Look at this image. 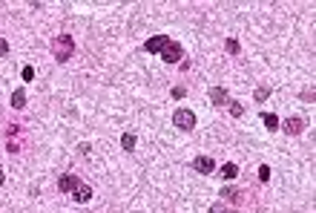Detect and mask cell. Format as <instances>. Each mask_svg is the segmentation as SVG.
Masks as SVG:
<instances>
[{"instance_id":"cell-1","label":"cell","mask_w":316,"mask_h":213,"mask_svg":"<svg viewBox=\"0 0 316 213\" xmlns=\"http://www.w3.org/2000/svg\"><path fill=\"white\" fill-rule=\"evenodd\" d=\"M72 52H75V41H72L66 32L55 35V41H52V55H55V61H58V63H66V61L72 58Z\"/></svg>"},{"instance_id":"cell-2","label":"cell","mask_w":316,"mask_h":213,"mask_svg":"<svg viewBox=\"0 0 316 213\" xmlns=\"http://www.w3.org/2000/svg\"><path fill=\"white\" fill-rule=\"evenodd\" d=\"M173 124H176L178 130L190 133V130H195V113L193 110H176V113H173Z\"/></svg>"},{"instance_id":"cell-3","label":"cell","mask_w":316,"mask_h":213,"mask_svg":"<svg viewBox=\"0 0 316 213\" xmlns=\"http://www.w3.org/2000/svg\"><path fill=\"white\" fill-rule=\"evenodd\" d=\"M161 58H164L167 63H181V58H184V46L176 44V41H170V44L161 49Z\"/></svg>"},{"instance_id":"cell-4","label":"cell","mask_w":316,"mask_h":213,"mask_svg":"<svg viewBox=\"0 0 316 213\" xmlns=\"http://www.w3.org/2000/svg\"><path fill=\"white\" fill-rule=\"evenodd\" d=\"M170 44V38L167 35H152L147 38V44H144V52H152V55H161V49Z\"/></svg>"},{"instance_id":"cell-5","label":"cell","mask_w":316,"mask_h":213,"mask_svg":"<svg viewBox=\"0 0 316 213\" xmlns=\"http://www.w3.org/2000/svg\"><path fill=\"white\" fill-rule=\"evenodd\" d=\"M279 127H282V130H285L288 135H299L302 130H305V118H299V116H293V118H285V121H282Z\"/></svg>"},{"instance_id":"cell-6","label":"cell","mask_w":316,"mask_h":213,"mask_svg":"<svg viewBox=\"0 0 316 213\" xmlns=\"http://www.w3.org/2000/svg\"><path fill=\"white\" fill-rule=\"evenodd\" d=\"M81 185L78 176H72V173H63V176H58V190H63V193H75V187Z\"/></svg>"},{"instance_id":"cell-7","label":"cell","mask_w":316,"mask_h":213,"mask_svg":"<svg viewBox=\"0 0 316 213\" xmlns=\"http://www.w3.org/2000/svg\"><path fill=\"white\" fill-rule=\"evenodd\" d=\"M207 95H210V101L216 106H224V104H230V92L224 87H210L207 89Z\"/></svg>"},{"instance_id":"cell-8","label":"cell","mask_w":316,"mask_h":213,"mask_svg":"<svg viewBox=\"0 0 316 213\" xmlns=\"http://www.w3.org/2000/svg\"><path fill=\"white\" fill-rule=\"evenodd\" d=\"M193 167H195V173H202V176H210L213 170H216V161H213L210 156H199V159L193 161Z\"/></svg>"},{"instance_id":"cell-9","label":"cell","mask_w":316,"mask_h":213,"mask_svg":"<svg viewBox=\"0 0 316 213\" xmlns=\"http://www.w3.org/2000/svg\"><path fill=\"white\" fill-rule=\"evenodd\" d=\"M72 199L78 204H87L89 199H92V185H87V182H81L78 187H75V193H72Z\"/></svg>"},{"instance_id":"cell-10","label":"cell","mask_w":316,"mask_h":213,"mask_svg":"<svg viewBox=\"0 0 316 213\" xmlns=\"http://www.w3.org/2000/svg\"><path fill=\"white\" fill-rule=\"evenodd\" d=\"M12 106H15V110H23V106H26V92H23V87L12 92Z\"/></svg>"},{"instance_id":"cell-11","label":"cell","mask_w":316,"mask_h":213,"mask_svg":"<svg viewBox=\"0 0 316 213\" xmlns=\"http://www.w3.org/2000/svg\"><path fill=\"white\" fill-rule=\"evenodd\" d=\"M239 176V164H233V161H227V164H221V179H236Z\"/></svg>"},{"instance_id":"cell-12","label":"cell","mask_w":316,"mask_h":213,"mask_svg":"<svg viewBox=\"0 0 316 213\" xmlns=\"http://www.w3.org/2000/svg\"><path fill=\"white\" fill-rule=\"evenodd\" d=\"M262 121H264V127H267L270 133H273V130H279V124H282L279 118L273 116V113H262Z\"/></svg>"},{"instance_id":"cell-13","label":"cell","mask_w":316,"mask_h":213,"mask_svg":"<svg viewBox=\"0 0 316 213\" xmlns=\"http://www.w3.org/2000/svg\"><path fill=\"white\" fill-rule=\"evenodd\" d=\"M135 144H138V138H135L132 133H124V135H121V147H124L127 153H132V150H135Z\"/></svg>"},{"instance_id":"cell-14","label":"cell","mask_w":316,"mask_h":213,"mask_svg":"<svg viewBox=\"0 0 316 213\" xmlns=\"http://www.w3.org/2000/svg\"><path fill=\"white\" fill-rule=\"evenodd\" d=\"M230 116H233V118H242V116H245V106H242V101H233V98H230Z\"/></svg>"},{"instance_id":"cell-15","label":"cell","mask_w":316,"mask_h":213,"mask_svg":"<svg viewBox=\"0 0 316 213\" xmlns=\"http://www.w3.org/2000/svg\"><path fill=\"white\" fill-rule=\"evenodd\" d=\"M221 199H230V202H239L242 196H239L236 190H233V187H224V190H221Z\"/></svg>"},{"instance_id":"cell-16","label":"cell","mask_w":316,"mask_h":213,"mask_svg":"<svg viewBox=\"0 0 316 213\" xmlns=\"http://www.w3.org/2000/svg\"><path fill=\"white\" fill-rule=\"evenodd\" d=\"M267 95H270V87H259V89L253 92L256 101H267Z\"/></svg>"},{"instance_id":"cell-17","label":"cell","mask_w":316,"mask_h":213,"mask_svg":"<svg viewBox=\"0 0 316 213\" xmlns=\"http://www.w3.org/2000/svg\"><path fill=\"white\" fill-rule=\"evenodd\" d=\"M224 49H227L230 55H239V41H236V38H227V44H224Z\"/></svg>"},{"instance_id":"cell-18","label":"cell","mask_w":316,"mask_h":213,"mask_svg":"<svg viewBox=\"0 0 316 213\" xmlns=\"http://www.w3.org/2000/svg\"><path fill=\"white\" fill-rule=\"evenodd\" d=\"M210 213H230V207L224 202H216V204H210Z\"/></svg>"},{"instance_id":"cell-19","label":"cell","mask_w":316,"mask_h":213,"mask_svg":"<svg viewBox=\"0 0 316 213\" xmlns=\"http://www.w3.org/2000/svg\"><path fill=\"white\" fill-rule=\"evenodd\" d=\"M259 182H270V167H267V164L259 167Z\"/></svg>"},{"instance_id":"cell-20","label":"cell","mask_w":316,"mask_h":213,"mask_svg":"<svg viewBox=\"0 0 316 213\" xmlns=\"http://www.w3.org/2000/svg\"><path fill=\"white\" fill-rule=\"evenodd\" d=\"M32 78H35V66H23V81L29 84Z\"/></svg>"},{"instance_id":"cell-21","label":"cell","mask_w":316,"mask_h":213,"mask_svg":"<svg viewBox=\"0 0 316 213\" xmlns=\"http://www.w3.org/2000/svg\"><path fill=\"white\" fill-rule=\"evenodd\" d=\"M3 55H9V44H6V41L0 38V58H3Z\"/></svg>"},{"instance_id":"cell-22","label":"cell","mask_w":316,"mask_h":213,"mask_svg":"<svg viewBox=\"0 0 316 213\" xmlns=\"http://www.w3.org/2000/svg\"><path fill=\"white\" fill-rule=\"evenodd\" d=\"M302 101H307V104H310V101H313V89H305V92H302Z\"/></svg>"},{"instance_id":"cell-23","label":"cell","mask_w":316,"mask_h":213,"mask_svg":"<svg viewBox=\"0 0 316 213\" xmlns=\"http://www.w3.org/2000/svg\"><path fill=\"white\" fill-rule=\"evenodd\" d=\"M173 98H184V89H181V87H173Z\"/></svg>"},{"instance_id":"cell-24","label":"cell","mask_w":316,"mask_h":213,"mask_svg":"<svg viewBox=\"0 0 316 213\" xmlns=\"http://www.w3.org/2000/svg\"><path fill=\"white\" fill-rule=\"evenodd\" d=\"M3 182H6V173H3V167H0V187H3Z\"/></svg>"}]
</instances>
